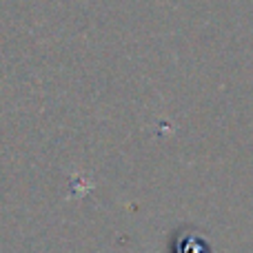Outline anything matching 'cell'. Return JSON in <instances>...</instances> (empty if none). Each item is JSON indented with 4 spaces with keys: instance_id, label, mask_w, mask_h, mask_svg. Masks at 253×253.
<instances>
[{
    "instance_id": "6da1fadb",
    "label": "cell",
    "mask_w": 253,
    "mask_h": 253,
    "mask_svg": "<svg viewBox=\"0 0 253 253\" xmlns=\"http://www.w3.org/2000/svg\"><path fill=\"white\" fill-rule=\"evenodd\" d=\"M178 253H209V251H207V247H205L202 240H193V238H189L187 242L180 245Z\"/></svg>"
}]
</instances>
